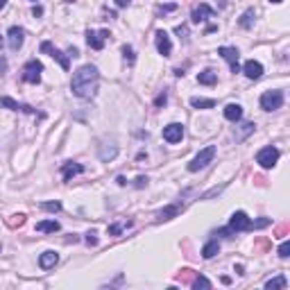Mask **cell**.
I'll use <instances>...</instances> for the list:
<instances>
[{
	"label": "cell",
	"instance_id": "6da1fadb",
	"mask_svg": "<svg viewBox=\"0 0 290 290\" xmlns=\"http://www.w3.org/2000/svg\"><path fill=\"white\" fill-rule=\"evenodd\" d=\"M98 82H100V73L93 64H84L73 73L71 79V91L79 100H91L98 91Z\"/></svg>",
	"mask_w": 290,
	"mask_h": 290
},
{
	"label": "cell",
	"instance_id": "7a4b0ae2",
	"mask_svg": "<svg viewBox=\"0 0 290 290\" xmlns=\"http://www.w3.org/2000/svg\"><path fill=\"white\" fill-rule=\"evenodd\" d=\"M261 109L263 111H277V109H281V105H284V91H265V93L261 95V100H259Z\"/></svg>",
	"mask_w": 290,
	"mask_h": 290
},
{
	"label": "cell",
	"instance_id": "3957f363",
	"mask_svg": "<svg viewBox=\"0 0 290 290\" xmlns=\"http://www.w3.org/2000/svg\"><path fill=\"white\" fill-rule=\"evenodd\" d=\"M213 157H215V145H207V148L200 150L195 159L188 163V170L190 172H197V170H202V168H207L209 163L213 161Z\"/></svg>",
	"mask_w": 290,
	"mask_h": 290
},
{
	"label": "cell",
	"instance_id": "277c9868",
	"mask_svg": "<svg viewBox=\"0 0 290 290\" xmlns=\"http://www.w3.org/2000/svg\"><path fill=\"white\" fill-rule=\"evenodd\" d=\"M229 229L234 231V234H238V231H249V229H254V220L249 218L245 211H234L229 218Z\"/></svg>",
	"mask_w": 290,
	"mask_h": 290
},
{
	"label": "cell",
	"instance_id": "5b68a950",
	"mask_svg": "<svg viewBox=\"0 0 290 290\" xmlns=\"http://www.w3.org/2000/svg\"><path fill=\"white\" fill-rule=\"evenodd\" d=\"M277 161H279V150L274 145H265V148L259 150V154H256V163L261 168H265V170L277 166Z\"/></svg>",
	"mask_w": 290,
	"mask_h": 290
},
{
	"label": "cell",
	"instance_id": "8992f818",
	"mask_svg": "<svg viewBox=\"0 0 290 290\" xmlns=\"http://www.w3.org/2000/svg\"><path fill=\"white\" fill-rule=\"evenodd\" d=\"M41 71H43V64L36 59H30L27 64L23 66V79L27 84H39L41 82Z\"/></svg>",
	"mask_w": 290,
	"mask_h": 290
},
{
	"label": "cell",
	"instance_id": "52a82bcc",
	"mask_svg": "<svg viewBox=\"0 0 290 290\" xmlns=\"http://www.w3.org/2000/svg\"><path fill=\"white\" fill-rule=\"evenodd\" d=\"M218 54L225 61H229L231 73H240V64H238V57H240V53H238L236 48H234V46H220L218 48Z\"/></svg>",
	"mask_w": 290,
	"mask_h": 290
},
{
	"label": "cell",
	"instance_id": "ba28073f",
	"mask_svg": "<svg viewBox=\"0 0 290 290\" xmlns=\"http://www.w3.org/2000/svg\"><path fill=\"white\" fill-rule=\"evenodd\" d=\"M41 50H43V53H48V54H50L53 59H57V61H59V66L64 68V71H68V68H71V57L61 53L59 48H54L50 41H43V43H41Z\"/></svg>",
	"mask_w": 290,
	"mask_h": 290
},
{
	"label": "cell",
	"instance_id": "9c48e42d",
	"mask_svg": "<svg viewBox=\"0 0 290 290\" xmlns=\"http://www.w3.org/2000/svg\"><path fill=\"white\" fill-rule=\"evenodd\" d=\"M184 138V125L182 123H170L163 127V141L166 143H179Z\"/></svg>",
	"mask_w": 290,
	"mask_h": 290
},
{
	"label": "cell",
	"instance_id": "30bf717a",
	"mask_svg": "<svg viewBox=\"0 0 290 290\" xmlns=\"http://www.w3.org/2000/svg\"><path fill=\"white\" fill-rule=\"evenodd\" d=\"M107 39H109V32H107V30H100V32L89 30V32H86V43H89L93 50H102Z\"/></svg>",
	"mask_w": 290,
	"mask_h": 290
},
{
	"label": "cell",
	"instance_id": "8fae6325",
	"mask_svg": "<svg viewBox=\"0 0 290 290\" xmlns=\"http://www.w3.org/2000/svg\"><path fill=\"white\" fill-rule=\"evenodd\" d=\"M154 41H157V50H159V54H163V57H170L172 41H170V36H168V32L159 30V32H157V36H154Z\"/></svg>",
	"mask_w": 290,
	"mask_h": 290
},
{
	"label": "cell",
	"instance_id": "7c38bea8",
	"mask_svg": "<svg viewBox=\"0 0 290 290\" xmlns=\"http://www.w3.org/2000/svg\"><path fill=\"white\" fill-rule=\"evenodd\" d=\"M0 107H5V109H12V111L36 113V109H34V107H30V105H23V102H16V100H12V98H7V95H2V98H0Z\"/></svg>",
	"mask_w": 290,
	"mask_h": 290
},
{
	"label": "cell",
	"instance_id": "4fadbf2b",
	"mask_svg": "<svg viewBox=\"0 0 290 290\" xmlns=\"http://www.w3.org/2000/svg\"><path fill=\"white\" fill-rule=\"evenodd\" d=\"M23 41H25V32H23V27H9V32H7V43H9V48L12 50H21V46H23Z\"/></svg>",
	"mask_w": 290,
	"mask_h": 290
},
{
	"label": "cell",
	"instance_id": "5bb4252c",
	"mask_svg": "<svg viewBox=\"0 0 290 290\" xmlns=\"http://www.w3.org/2000/svg\"><path fill=\"white\" fill-rule=\"evenodd\" d=\"M213 16H215V9H211L207 2H202L200 7H195V9H193V14H190V21H193V23H204L207 18H213Z\"/></svg>",
	"mask_w": 290,
	"mask_h": 290
},
{
	"label": "cell",
	"instance_id": "9a60e30c",
	"mask_svg": "<svg viewBox=\"0 0 290 290\" xmlns=\"http://www.w3.org/2000/svg\"><path fill=\"white\" fill-rule=\"evenodd\" d=\"M57 263H59V254L53 252V249H48V252H43V254L39 256V265H41V270H53Z\"/></svg>",
	"mask_w": 290,
	"mask_h": 290
},
{
	"label": "cell",
	"instance_id": "2e32d148",
	"mask_svg": "<svg viewBox=\"0 0 290 290\" xmlns=\"http://www.w3.org/2000/svg\"><path fill=\"white\" fill-rule=\"evenodd\" d=\"M243 73H245V77H247V79H259V77L263 75V66H261V61L249 59V61H245Z\"/></svg>",
	"mask_w": 290,
	"mask_h": 290
},
{
	"label": "cell",
	"instance_id": "e0dca14e",
	"mask_svg": "<svg viewBox=\"0 0 290 290\" xmlns=\"http://www.w3.org/2000/svg\"><path fill=\"white\" fill-rule=\"evenodd\" d=\"M225 118L231 120V123H238V120L243 118V107L238 102H229L225 107Z\"/></svg>",
	"mask_w": 290,
	"mask_h": 290
},
{
	"label": "cell",
	"instance_id": "ac0fdd59",
	"mask_svg": "<svg viewBox=\"0 0 290 290\" xmlns=\"http://www.w3.org/2000/svg\"><path fill=\"white\" fill-rule=\"evenodd\" d=\"M82 172H84V166L75 163V161H68V163H64V168H61L64 182H71V177H75V175H82Z\"/></svg>",
	"mask_w": 290,
	"mask_h": 290
},
{
	"label": "cell",
	"instance_id": "d6986e66",
	"mask_svg": "<svg viewBox=\"0 0 290 290\" xmlns=\"http://www.w3.org/2000/svg\"><path fill=\"white\" fill-rule=\"evenodd\" d=\"M182 204H170V207H166V209H161L159 213H157V220L159 222H163V220H172L175 215H179L182 213Z\"/></svg>",
	"mask_w": 290,
	"mask_h": 290
},
{
	"label": "cell",
	"instance_id": "ffe728a7",
	"mask_svg": "<svg viewBox=\"0 0 290 290\" xmlns=\"http://www.w3.org/2000/svg\"><path fill=\"white\" fill-rule=\"evenodd\" d=\"M116 154H118V145L116 143H105L100 148V152H98V157H100V161H111V159H116Z\"/></svg>",
	"mask_w": 290,
	"mask_h": 290
},
{
	"label": "cell",
	"instance_id": "44dd1931",
	"mask_svg": "<svg viewBox=\"0 0 290 290\" xmlns=\"http://www.w3.org/2000/svg\"><path fill=\"white\" fill-rule=\"evenodd\" d=\"M36 231H41V234H54V231H59V222L57 220H41V222H36Z\"/></svg>",
	"mask_w": 290,
	"mask_h": 290
},
{
	"label": "cell",
	"instance_id": "7402d4cb",
	"mask_svg": "<svg viewBox=\"0 0 290 290\" xmlns=\"http://www.w3.org/2000/svg\"><path fill=\"white\" fill-rule=\"evenodd\" d=\"M254 130H256V125H254V123H245V125H240V127H236L234 136H236V141H245V138H247Z\"/></svg>",
	"mask_w": 290,
	"mask_h": 290
},
{
	"label": "cell",
	"instance_id": "603a6c76",
	"mask_svg": "<svg viewBox=\"0 0 290 290\" xmlns=\"http://www.w3.org/2000/svg\"><path fill=\"white\" fill-rule=\"evenodd\" d=\"M218 252H220V243L215 240V238H213V240H209V243L202 247V256H204L207 261H209V259H213Z\"/></svg>",
	"mask_w": 290,
	"mask_h": 290
},
{
	"label": "cell",
	"instance_id": "cb8c5ba5",
	"mask_svg": "<svg viewBox=\"0 0 290 290\" xmlns=\"http://www.w3.org/2000/svg\"><path fill=\"white\" fill-rule=\"evenodd\" d=\"M190 107H195V109H213L215 107V100H211V98H190Z\"/></svg>",
	"mask_w": 290,
	"mask_h": 290
},
{
	"label": "cell",
	"instance_id": "d4e9b609",
	"mask_svg": "<svg viewBox=\"0 0 290 290\" xmlns=\"http://www.w3.org/2000/svg\"><path fill=\"white\" fill-rule=\"evenodd\" d=\"M197 82L204 84V86H213V84L218 82V75H215L213 71H202L200 75H197Z\"/></svg>",
	"mask_w": 290,
	"mask_h": 290
},
{
	"label": "cell",
	"instance_id": "484cf974",
	"mask_svg": "<svg viewBox=\"0 0 290 290\" xmlns=\"http://www.w3.org/2000/svg\"><path fill=\"white\" fill-rule=\"evenodd\" d=\"M254 18H256V12H254V9H247V12L240 16L238 25H240L243 30H249V27H252V23H254Z\"/></svg>",
	"mask_w": 290,
	"mask_h": 290
},
{
	"label": "cell",
	"instance_id": "4316f807",
	"mask_svg": "<svg viewBox=\"0 0 290 290\" xmlns=\"http://www.w3.org/2000/svg\"><path fill=\"white\" fill-rule=\"evenodd\" d=\"M286 286H288V281H286V277L281 274V277H274V279H270L265 284V288L267 290H284Z\"/></svg>",
	"mask_w": 290,
	"mask_h": 290
},
{
	"label": "cell",
	"instance_id": "83f0119b",
	"mask_svg": "<svg viewBox=\"0 0 290 290\" xmlns=\"http://www.w3.org/2000/svg\"><path fill=\"white\" fill-rule=\"evenodd\" d=\"M127 227H132V222H116V225H111L107 231H109V236H118L120 231L127 229Z\"/></svg>",
	"mask_w": 290,
	"mask_h": 290
},
{
	"label": "cell",
	"instance_id": "f1b7e54d",
	"mask_svg": "<svg viewBox=\"0 0 290 290\" xmlns=\"http://www.w3.org/2000/svg\"><path fill=\"white\" fill-rule=\"evenodd\" d=\"M41 209L43 211H50V213H57V211H61V202H43L41 204Z\"/></svg>",
	"mask_w": 290,
	"mask_h": 290
},
{
	"label": "cell",
	"instance_id": "f546056e",
	"mask_svg": "<svg viewBox=\"0 0 290 290\" xmlns=\"http://www.w3.org/2000/svg\"><path fill=\"white\" fill-rule=\"evenodd\" d=\"M123 54H125V61H127L130 66H134V61H136V57H134V48L123 46Z\"/></svg>",
	"mask_w": 290,
	"mask_h": 290
},
{
	"label": "cell",
	"instance_id": "4dcf8cb0",
	"mask_svg": "<svg viewBox=\"0 0 290 290\" xmlns=\"http://www.w3.org/2000/svg\"><path fill=\"white\" fill-rule=\"evenodd\" d=\"M193 288L200 290V288H211V281H209L207 277H197L195 281H193Z\"/></svg>",
	"mask_w": 290,
	"mask_h": 290
},
{
	"label": "cell",
	"instance_id": "1f68e13d",
	"mask_svg": "<svg viewBox=\"0 0 290 290\" xmlns=\"http://www.w3.org/2000/svg\"><path fill=\"white\" fill-rule=\"evenodd\" d=\"M279 256L281 259H288L290 256V240H284V243L279 245Z\"/></svg>",
	"mask_w": 290,
	"mask_h": 290
},
{
	"label": "cell",
	"instance_id": "d6a6232c",
	"mask_svg": "<svg viewBox=\"0 0 290 290\" xmlns=\"http://www.w3.org/2000/svg\"><path fill=\"white\" fill-rule=\"evenodd\" d=\"M175 9H177V5H175V2H170V5H161L157 12H159V14H168V12H175Z\"/></svg>",
	"mask_w": 290,
	"mask_h": 290
},
{
	"label": "cell",
	"instance_id": "836d02e7",
	"mask_svg": "<svg viewBox=\"0 0 290 290\" xmlns=\"http://www.w3.org/2000/svg\"><path fill=\"white\" fill-rule=\"evenodd\" d=\"M86 245H91V247H95V245H98V238H95V231H89V234H86Z\"/></svg>",
	"mask_w": 290,
	"mask_h": 290
},
{
	"label": "cell",
	"instance_id": "e575fe53",
	"mask_svg": "<svg viewBox=\"0 0 290 290\" xmlns=\"http://www.w3.org/2000/svg\"><path fill=\"white\" fill-rule=\"evenodd\" d=\"M166 100H168V95H166V91H163V93H159V95H157V100H154V105H157V107H161V105H166Z\"/></svg>",
	"mask_w": 290,
	"mask_h": 290
},
{
	"label": "cell",
	"instance_id": "d590c367",
	"mask_svg": "<svg viewBox=\"0 0 290 290\" xmlns=\"http://www.w3.org/2000/svg\"><path fill=\"white\" fill-rule=\"evenodd\" d=\"M175 32L179 34V39H186V36H188V27H186V25H179Z\"/></svg>",
	"mask_w": 290,
	"mask_h": 290
},
{
	"label": "cell",
	"instance_id": "8d00e7d4",
	"mask_svg": "<svg viewBox=\"0 0 290 290\" xmlns=\"http://www.w3.org/2000/svg\"><path fill=\"white\" fill-rule=\"evenodd\" d=\"M136 188H143V186H148V177H136V184H134Z\"/></svg>",
	"mask_w": 290,
	"mask_h": 290
},
{
	"label": "cell",
	"instance_id": "74e56055",
	"mask_svg": "<svg viewBox=\"0 0 290 290\" xmlns=\"http://www.w3.org/2000/svg\"><path fill=\"white\" fill-rule=\"evenodd\" d=\"M5 73H7V59L0 57V75H5Z\"/></svg>",
	"mask_w": 290,
	"mask_h": 290
},
{
	"label": "cell",
	"instance_id": "f35d334b",
	"mask_svg": "<svg viewBox=\"0 0 290 290\" xmlns=\"http://www.w3.org/2000/svg\"><path fill=\"white\" fill-rule=\"evenodd\" d=\"M116 2V7H130L132 5V0H113Z\"/></svg>",
	"mask_w": 290,
	"mask_h": 290
},
{
	"label": "cell",
	"instance_id": "ab89813d",
	"mask_svg": "<svg viewBox=\"0 0 290 290\" xmlns=\"http://www.w3.org/2000/svg\"><path fill=\"white\" fill-rule=\"evenodd\" d=\"M32 14H34V16H41L43 9H41V7H34V9H32Z\"/></svg>",
	"mask_w": 290,
	"mask_h": 290
},
{
	"label": "cell",
	"instance_id": "60d3db41",
	"mask_svg": "<svg viewBox=\"0 0 290 290\" xmlns=\"http://www.w3.org/2000/svg\"><path fill=\"white\" fill-rule=\"evenodd\" d=\"M5 5H7V0H0V9H2Z\"/></svg>",
	"mask_w": 290,
	"mask_h": 290
},
{
	"label": "cell",
	"instance_id": "b9f144b4",
	"mask_svg": "<svg viewBox=\"0 0 290 290\" xmlns=\"http://www.w3.org/2000/svg\"><path fill=\"white\" fill-rule=\"evenodd\" d=\"M270 2H274V5H279V2H284V0H270Z\"/></svg>",
	"mask_w": 290,
	"mask_h": 290
},
{
	"label": "cell",
	"instance_id": "7bdbcfd3",
	"mask_svg": "<svg viewBox=\"0 0 290 290\" xmlns=\"http://www.w3.org/2000/svg\"><path fill=\"white\" fill-rule=\"evenodd\" d=\"M66 2H75V0H66Z\"/></svg>",
	"mask_w": 290,
	"mask_h": 290
},
{
	"label": "cell",
	"instance_id": "ee69618b",
	"mask_svg": "<svg viewBox=\"0 0 290 290\" xmlns=\"http://www.w3.org/2000/svg\"><path fill=\"white\" fill-rule=\"evenodd\" d=\"M0 48H2V39H0Z\"/></svg>",
	"mask_w": 290,
	"mask_h": 290
},
{
	"label": "cell",
	"instance_id": "f6af8a7d",
	"mask_svg": "<svg viewBox=\"0 0 290 290\" xmlns=\"http://www.w3.org/2000/svg\"><path fill=\"white\" fill-rule=\"evenodd\" d=\"M32 2H36V0H32Z\"/></svg>",
	"mask_w": 290,
	"mask_h": 290
}]
</instances>
